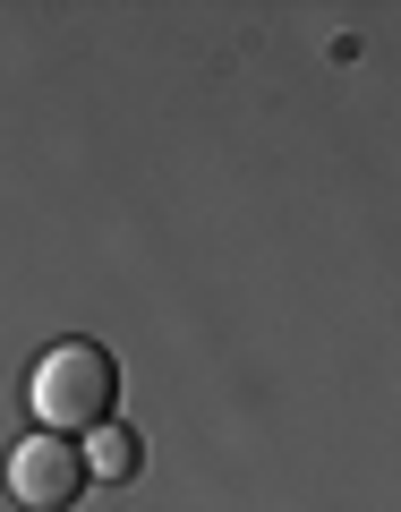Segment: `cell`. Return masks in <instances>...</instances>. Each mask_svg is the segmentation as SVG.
Masks as SVG:
<instances>
[{
	"label": "cell",
	"mask_w": 401,
	"mask_h": 512,
	"mask_svg": "<svg viewBox=\"0 0 401 512\" xmlns=\"http://www.w3.org/2000/svg\"><path fill=\"white\" fill-rule=\"evenodd\" d=\"M26 402H35L43 436H94V427H111V410H120V359H111L103 342H52L35 359V384H26Z\"/></svg>",
	"instance_id": "1"
},
{
	"label": "cell",
	"mask_w": 401,
	"mask_h": 512,
	"mask_svg": "<svg viewBox=\"0 0 401 512\" xmlns=\"http://www.w3.org/2000/svg\"><path fill=\"white\" fill-rule=\"evenodd\" d=\"M94 478H86V453H77V436H26V444H9V495H18L26 512H69L77 495H86Z\"/></svg>",
	"instance_id": "2"
},
{
	"label": "cell",
	"mask_w": 401,
	"mask_h": 512,
	"mask_svg": "<svg viewBox=\"0 0 401 512\" xmlns=\"http://www.w3.org/2000/svg\"><path fill=\"white\" fill-rule=\"evenodd\" d=\"M77 453H86V478H103V487H128V478L146 470V444L128 436V427H94Z\"/></svg>",
	"instance_id": "3"
}]
</instances>
